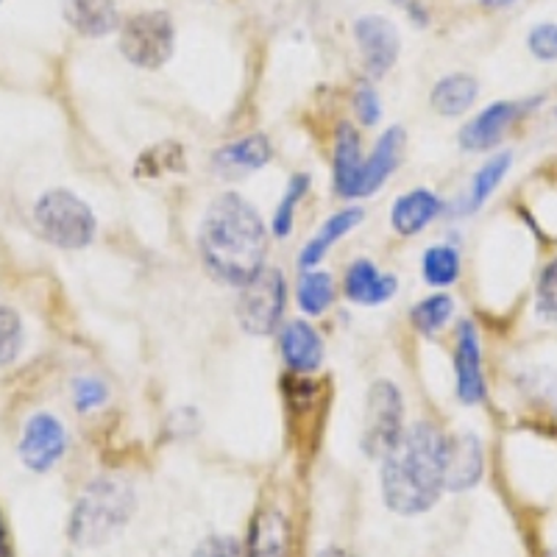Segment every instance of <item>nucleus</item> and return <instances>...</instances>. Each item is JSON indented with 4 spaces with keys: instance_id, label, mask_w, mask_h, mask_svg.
I'll list each match as a JSON object with an SVG mask.
<instances>
[{
    "instance_id": "cd10ccee",
    "label": "nucleus",
    "mask_w": 557,
    "mask_h": 557,
    "mask_svg": "<svg viewBox=\"0 0 557 557\" xmlns=\"http://www.w3.org/2000/svg\"><path fill=\"white\" fill-rule=\"evenodd\" d=\"M307 187H310V176L307 173H296L287 184V193L285 198L276 203V212H273V235L276 237H287L293 232V221H296V207L298 201L305 198Z\"/></svg>"
},
{
    "instance_id": "39448f33",
    "label": "nucleus",
    "mask_w": 557,
    "mask_h": 557,
    "mask_svg": "<svg viewBox=\"0 0 557 557\" xmlns=\"http://www.w3.org/2000/svg\"><path fill=\"white\" fill-rule=\"evenodd\" d=\"M176 28L168 12H139L123 23L121 51L134 67L159 70L173 57Z\"/></svg>"
},
{
    "instance_id": "6e6552de",
    "label": "nucleus",
    "mask_w": 557,
    "mask_h": 557,
    "mask_svg": "<svg viewBox=\"0 0 557 557\" xmlns=\"http://www.w3.org/2000/svg\"><path fill=\"white\" fill-rule=\"evenodd\" d=\"M357 45H360V57L366 64V73L371 78H382L387 70L396 64L401 51V39L396 26L382 14H366L357 20L355 26Z\"/></svg>"
},
{
    "instance_id": "aec40b11",
    "label": "nucleus",
    "mask_w": 557,
    "mask_h": 557,
    "mask_svg": "<svg viewBox=\"0 0 557 557\" xmlns=\"http://www.w3.org/2000/svg\"><path fill=\"white\" fill-rule=\"evenodd\" d=\"M215 165L223 173L235 171H262L273 159L271 139L265 134H248V137L228 143V146L218 148L215 151Z\"/></svg>"
},
{
    "instance_id": "423d86ee",
    "label": "nucleus",
    "mask_w": 557,
    "mask_h": 557,
    "mask_svg": "<svg viewBox=\"0 0 557 557\" xmlns=\"http://www.w3.org/2000/svg\"><path fill=\"white\" fill-rule=\"evenodd\" d=\"M240 301H237V318L248 335L265 337L278 330V321L285 315V276L276 268H262L257 276L240 287Z\"/></svg>"
},
{
    "instance_id": "473e14b6",
    "label": "nucleus",
    "mask_w": 557,
    "mask_h": 557,
    "mask_svg": "<svg viewBox=\"0 0 557 557\" xmlns=\"http://www.w3.org/2000/svg\"><path fill=\"white\" fill-rule=\"evenodd\" d=\"M355 112H357V117H360L362 126H376V123H380L382 107H380V96L374 92V87L362 84V87L357 89Z\"/></svg>"
},
{
    "instance_id": "bb28decb",
    "label": "nucleus",
    "mask_w": 557,
    "mask_h": 557,
    "mask_svg": "<svg viewBox=\"0 0 557 557\" xmlns=\"http://www.w3.org/2000/svg\"><path fill=\"white\" fill-rule=\"evenodd\" d=\"M451 318V298L444 293H435V296H426L421 305L412 307L410 321L418 332L424 335H435L446 326V321Z\"/></svg>"
},
{
    "instance_id": "1a4fd4ad",
    "label": "nucleus",
    "mask_w": 557,
    "mask_h": 557,
    "mask_svg": "<svg viewBox=\"0 0 557 557\" xmlns=\"http://www.w3.org/2000/svg\"><path fill=\"white\" fill-rule=\"evenodd\" d=\"M64 446H67L64 426L48 412H37L28 418L26 430H23L20 457L32 471H48L64 455Z\"/></svg>"
},
{
    "instance_id": "393cba45",
    "label": "nucleus",
    "mask_w": 557,
    "mask_h": 557,
    "mask_svg": "<svg viewBox=\"0 0 557 557\" xmlns=\"http://www.w3.org/2000/svg\"><path fill=\"white\" fill-rule=\"evenodd\" d=\"M426 285L432 287H449L460 276V257L451 246H432L426 248L424 262H421Z\"/></svg>"
},
{
    "instance_id": "2f4dec72",
    "label": "nucleus",
    "mask_w": 557,
    "mask_h": 557,
    "mask_svg": "<svg viewBox=\"0 0 557 557\" xmlns=\"http://www.w3.org/2000/svg\"><path fill=\"white\" fill-rule=\"evenodd\" d=\"M103 401H107V385H101L98 380H78L73 385V405L82 412L96 410Z\"/></svg>"
},
{
    "instance_id": "6ab92c4d",
    "label": "nucleus",
    "mask_w": 557,
    "mask_h": 557,
    "mask_svg": "<svg viewBox=\"0 0 557 557\" xmlns=\"http://www.w3.org/2000/svg\"><path fill=\"white\" fill-rule=\"evenodd\" d=\"M482 476V446L471 432L451 437L449 462H446V487L449 491H466L476 485Z\"/></svg>"
},
{
    "instance_id": "e433bc0d",
    "label": "nucleus",
    "mask_w": 557,
    "mask_h": 557,
    "mask_svg": "<svg viewBox=\"0 0 557 557\" xmlns=\"http://www.w3.org/2000/svg\"><path fill=\"white\" fill-rule=\"evenodd\" d=\"M480 3L487 9H502V7H510V3H516V0H480Z\"/></svg>"
},
{
    "instance_id": "9d476101",
    "label": "nucleus",
    "mask_w": 557,
    "mask_h": 557,
    "mask_svg": "<svg viewBox=\"0 0 557 557\" xmlns=\"http://www.w3.org/2000/svg\"><path fill=\"white\" fill-rule=\"evenodd\" d=\"M455 376H457V399H460L462 405H476V401L485 399L480 337H476V330L471 321H462L460 330H457Z\"/></svg>"
},
{
    "instance_id": "f3484780",
    "label": "nucleus",
    "mask_w": 557,
    "mask_h": 557,
    "mask_svg": "<svg viewBox=\"0 0 557 557\" xmlns=\"http://www.w3.org/2000/svg\"><path fill=\"white\" fill-rule=\"evenodd\" d=\"M64 17L82 37H107L117 28L121 14L114 0H64Z\"/></svg>"
},
{
    "instance_id": "4468645a",
    "label": "nucleus",
    "mask_w": 557,
    "mask_h": 557,
    "mask_svg": "<svg viewBox=\"0 0 557 557\" xmlns=\"http://www.w3.org/2000/svg\"><path fill=\"white\" fill-rule=\"evenodd\" d=\"M405 128L393 126L387 128L380 137V143L374 146L371 157L366 159L362 165V178H360V198L374 196L382 190V184L393 176V171L399 168L401 153H405Z\"/></svg>"
},
{
    "instance_id": "c85d7f7f",
    "label": "nucleus",
    "mask_w": 557,
    "mask_h": 557,
    "mask_svg": "<svg viewBox=\"0 0 557 557\" xmlns=\"http://www.w3.org/2000/svg\"><path fill=\"white\" fill-rule=\"evenodd\" d=\"M20 346H23V323H20L17 312L0 307V366L12 362Z\"/></svg>"
},
{
    "instance_id": "2eb2a0df",
    "label": "nucleus",
    "mask_w": 557,
    "mask_h": 557,
    "mask_svg": "<svg viewBox=\"0 0 557 557\" xmlns=\"http://www.w3.org/2000/svg\"><path fill=\"white\" fill-rule=\"evenodd\" d=\"M278 348L287 368L296 374H312L323 362V341L307 321H290L282 326Z\"/></svg>"
},
{
    "instance_id": "4be33fe9",
    "label": "nucleus",
    "mask_w": 557,
    "mask_h": 557,
    "mask_svg": "<svg viewBox=\"0 0 557 557\" xmlns=\"http://www.w3.org/2000/svg\"><path fill=\"white\" fill-rule=\"evenodd\" d=\"M480 92V82L469 73H455L446 76L432 87V109L444 117H460L462 112H469Z\"/></svg>"
},
{
    "instance_id": "b1692460",
    "label": "nucleus",
    "mask_w": 557,
    "mask_h": 557,
    "mask_svg": "<svg viewBox=\"0 0 557 557\" xmlns=\"http://www.w3.org/2000/svg\"><path fill=\"white\" fill-rule=\"evenodd\" d=\"M510 159H513L510 157V151L496 153L494 159H487L485 165L480 168V173H476L474 182H471V193H469L471 212H474V209H480L487 198L494 196V190L502 184V178H505L507 171H510Z\"/></svg>"
},
{
    "instance_id": "0eeeda50",
    "label": "nucleus",
    "mask_w": 557,
    "mask_h": 557,
    "mask_svg": "<svg viewBox=\"0 0 557 557\" xmlns=\"http://www.w3.org/2000/svg\"><path fill=\"white\" fill-rule=\"evenodd\" d=\"M405 435V401L399 387L380 380L371 385L366 399V430L362 451L371 457H385Z\"/></svg>"
},
{
    "instance_id": "c9c22d12",
    "label": "nucleus",
    "mask_w": 557,
    "mask_h": 557,
    "mask_svg": "<svg viewBox=\"0 0 557 557\" xmlns=\"http://www.w3.org/2000/svg\"><path fill=\"white\" fill-rule=\"evenodd\" d=\"M318 557H351V555H348L346 549H341V546H330V549H323Z\"/></svg>"
},
{
    "instance_id": "a211bd4d",
    "label": "nucleus",
    "mask_w": 557,
    "mask_h": 557,
    "mask_svg": "<svg viewBox=\"0 0 557 557\" xmlns=\"http://www.w3.org/2000/svg\"><path fill=\"white\" fill-rule=\"evenodd\" d=\"M437 215H441V198L421 187V190L407 193V196L393 203V232L401 237H412L421 228L430 226Z\"/></svg>"
},
{
    "instance_id": "dca6fc26",
    "label": "nucleus",
    "mask_w": 557,
    "mask_h": 557,
    "mask_svg": "<svg viewBox=\"0 0 557 557\" xmlns=\"http://www.w3.org/2000/svg\"><path fill=\"white\" fill-rule=\"evenodd\" d=\"M246 557H290V521L282 510L262 507L253 516Z\"/></svg>"
},
{
    "instance_id": "f8f14e48",
    "label": "nucleus",
    "mask_w": 557,
    "mask_h": 557,
    "mask_svg": "<svg viewBox=\"0 0 557 557\" xmlns=\"http://www.w3.org/2000/svg\"><path fill=\"white\" fill-rule=\"evenodd\" d=\"M362 165H366V157L360 148V134L351 123H341L335 134V157H332L337 196L360 198Z\"/></svg>"
},
{
    "instance_id": "f03ea898",
    "label": "nucleus",
    "mask_w": 557,
    "mask_h": 557,
    "mask_svg": "<svg viewBox=\"0 0 557 557\" xmlns=\"http://www.w3.org/2000/svg\"><path fill=\"white\" fill-rule=\"evenodd\" d=\"M449 437L430 421H418L382 457V496L393 513H426L446 491Z\"/></svg>"
},
{
    "instance_id": "412c9836",
    "label": "nucleus",
    "mask_w": 557,
    "mask_h": 557,
    "mask_svg": "<svg viewBox=\"0 0 557 557\" xmlns=\"http://www.w3.org/2000/svg\"><path fill=\"white\" fill-rule=\"evenodd\" d=\"M360 221H362L360 207H348V209H341V212H335L330 221L318 228V235L307 243L305 251L298 253V268L312 271V268H315L318 262H321L323 257L330 253V248L335 246V243H341L343 237H346L348 232H351V228H355Z\"/></svg>"
},
{
    "instance_id": "9b49d317",
    "label": "nucleus",
    "mask_w": 557,
    "mask_h": 557,
    "mask_svg": "<svg viewBox=\"0 0 557 557\" xmlns=\"http://www.w3.org/2000/svg\"><path fill=\"white\" fill-rule=\"evenodd\" d=\"M524 103L516 101H499L491 103L487 109H482L474 121L466 123L460 132V146L466 151H491L494 146H499V139L505 137V132L516 123L519 114H524Z\"/></svg>"
},
{
    "instance_id": "a878e982",
    "label": "nucleus",
    "mask_w": 557,
    "mask_h": 557,
    "mask_svg": "<svg viewBox=\"0 0 557 557\" xmlns=\"http://www.w3.org/2000/svg\"><path fill=\"white\" fill-rule=\"evenodd\" d=\"M182 173L184 171V151L178 143H159L151 151H146L137 162V176H162V173Z\"/></svg>"
},
{
    "instance_id": "ddd939ff",
    "label": "nucleus",
    "mask_w": 557,
    "mask_h": 557,
    "mask_svg": "<svg viewBox=\"0 0 557 557\" xmlns=\"http://www.w3.org/2000/svg\"><path fill=\"white\" fill-rule=\"evenodd\" d=\"M399 290V282L393 273H380L374 262L357 260L348 265L346 282H343V293L351 305L360 307H380L385 305L393 293Z\"/></svg>"
},
{
    "instance_id": "f257e3e1",
    "label": "nucleus",
    "mask_w": 557,
    "mask_h": 557,
    "mask_svg": "<svg viewBox=\"0 0 557 557\" xmlns=\"http://www.w3.org/2000/svg\"><path fill=\"white\" fill-rule=\"evenodd\" d=\"M198 248L207 271L223 285L243 287L265 268L268 228L260 212L237 193H223L207 207Z\"/></svg>"
},
{
    "instance_id": "72a5a7b5",
    "label": "nucleus",
    "mask_w": 557,
    "mask_h": 557,
    "mask_svg": "<svg viewBox=\"0 0 557 557\" xmlns=\"http://www.w3.org/2000/svg\"><path fill=\"white\" fill-rule=\"evenodd\" d=\"M193 557H243V552L235 539H207Z\"/></svg>"
},
{
    "instance_id": "f704fd0d",
    "label": "nucleus",
    "mask_w": 557,
    "mask_h": 557,
    "mask_svg": "<svg viewBox=\"0 0 557 557\" xmlns=\"http://www.w3.org/2000/svg\"><path fill=\"white\" fill-rule=\"evenodd\" d=\"M0 557H14L12 555V539H9V530H7V524H3V519H0Z\"/></svg>"
},
{
    "instance_id": "7ed1b4c3",
    "label": "nucleus",
    "mask_w": 557,
    "mask_h": 557,
    "mask_svg": "<svg viewBox=\"0 0 557 557\" xmlns=\"http://www.w3.org/2000/svg\"><path fill=\"white\" fill-rule=\"evenodd\" d=\"M134 491L126 480L103 476L84 491L70 519V539L78 546H101L132 521Z\"/></svg>"
},
{
    "instance_id": "7c9ffc66",
    "label": "nucleus",
    "mask_w": 557,
    "mask_h": 557,
    "mask_svg": "<svg viewBox=\"0 0 557 557\" xmlns=\"http://www.w3.org/2000/svg\"><path fill=\"white\" fill-rule=\"evenodd\" d=\"M527 45H530L532 57L541 62H557V23H541L532 28Z\"/></svg>"
},
{
    "instance_id": "c756f323",
    "label": "nucleus",
    "mask_w": 557,
    "mask_h": 557,
    "mask_svg": "<svg viewBox=\"0 0 557 557\" xmlns=\"http://www.w3.org/2000/svg\"><path fill=\"white\" fill-rule=\"evenodd\" d=\"M539 315L557 326V260H552L539 278Z\"/></svg>"
},
{
    "instance_id": "20e7f679",
    "label": "nucleus",
    "mask_w": 557,
    "mask_h": 557,
    "mask_svg": "<svg viewBox=\"0 0 557 557\" xmlns=\"http://www.w3.org/2000/svg\"><path fill=\"white\" fill-rule=\"evenodd\" d=\"M34 221L45 240L70 251L89 246L98 228L92 209L70 190L45 193L34 207Z\"/></svg>"
},
{
    "instance_id": "5701e85b",
    "label": "nucleus",
    "mask_w": 557,
    "mask_h": 557,
    "mask_svg": "<svg viewBox=\"0 0 557 557\" xmlns=\"http://www.w3.org/2000/svg\"><path fill=\"white\" fill-rule=\"evenodd\" d=\"M335 301V282L330 273L321 271H307L298 282V307L307 315H323Z\"/></svg>"
}]
</instances>
